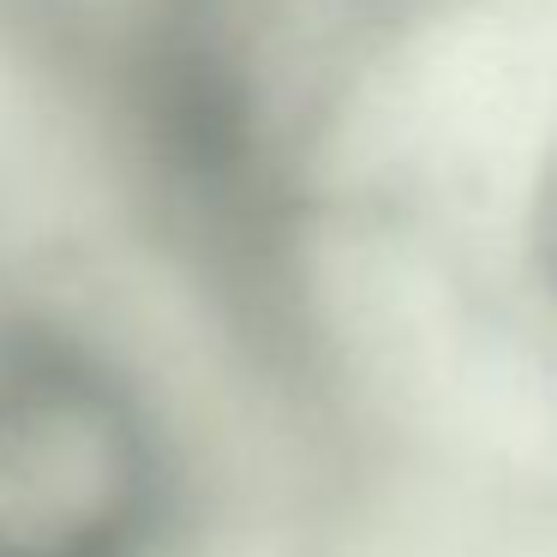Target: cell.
Returning <instances> with one entry per match:
<instances>
[{
	"instance_id": "obj_1",
	"label": "cell",
	"mask_w": 557,
	"mask_h": 557,
	"mask_svg": "<svg viewBox=\"0 0 557 557\" xmlns=\"http://www.w3.org/2000/svg\"><path fill=\"white\" fill-rule=\"evenodd\" d=\"M157 516L162 444L126 377L0 318V557H145Z\"/></svg>"
}]
</instances>
